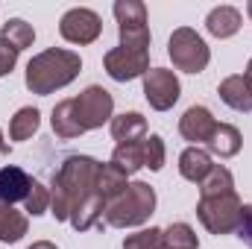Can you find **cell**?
I'll return each mask as SVG.
<instances>
[{"instance_id": "20", "label": "cell", "mask_w": 252, "mask_h": 249, "mask_svg": "<svg viewBox=\"0 0 252 249\" xmlns=\"http://www.w3.org/2000/svg\"><path fill=\"white\" fill-rule=\"evenodd\" d=\"M50 126H53V132H56L59 138H64V141L85 135L82 126H79V121H76V115H73V103H70V100L56 103V109H53V115H50Z\"/></svg>"}, {"instance_id": "30", "label": "cell", "mask_w": 252, "mask_h": 249, "mask_svg": "<svg viewBox=\"0 0 252 249\" xmlns=\"http://www.w3.org/2000/svg\"><path fill=\"white\" fill-rule=\"evenodd\" d=\"M238 238L252 249V205H244V223L238 229Z\"/></svg>"}, {"instance_id": "18", "label": "cell", "mask_w": 252, "mask_h": 249, "mask_svg": "<svg viewBox=\"0 0 252 249\" xmlns=\"http://www.w3.org/2000/svg\"><path fill=\"white\" fill-rule=\"evenodd\" d=\"M27 232H30V217L24 211H18L15 205L0 202V241L3 244H18Z\"/></svg>"}, {"instance_id": "25", "label": "cell", "mask_w": 252, "mask_h": 249, "mask_svg": "<svg viewBox=\"0 0 252 249\" xmlns=\"http://www.w3.org/2000/svg\"><path fill=\"white\" fill-rule=\"evenodd\" d=\"M161 238L167 249H199V238L188 223H170L167 229H161Z\"/></svg>"}, {"instance_id": "11", "label": "cell", "mask_w": 252, "mask_h": 249, "mask_svg": "<svg viewBox=\"0 0 252 249\" xmlns=\"http://www.w3.org/2000/svg\"><path fill=\"white\" fill-rule=\"evenodd\" d=\"M214 115L205 109V106H190L188 112L179 118V135L190 141L193 147H199V144H205L208 138H211V132H214Z\"/></svg>"}, {"instance_id": "7", "label": "cell", "mask_w": 252, "mask_h": 249, "mask_svg": "<svg viewBox=\"0 0 252 249\" xmlns=\"http://www.w3.org/2000/svg\"><path fill=\"white\" fill-rule=\"evenodd\" d=\"M115 21L121 32V47L150 50V27H147V6L141 0H118Z\"/></svg>"}, {"instance_id": "12", "label": "cell", "mask_w": 252, "mask_h": 249, "mask_svg": "<svg viewBox=\"0 0 252 249\" xmlns=\"http://www.w3.org/2000/svg\"><path fill=\"white\" fill-rule=\"evenodd\" d=\"M32 187V176L18 167V164H6L0 167V202L3 205H15V202H24L27 193Z\"/></svg>"}, {"instance_id": "24", "label": "cell", "mask_w": 252, "mask_h": 249, "mask_svg": "<svg viewBox=\"0 0 252 249\" xmlns=\"http://www.w3.org/2000/svg\"><path fill=\"white\" fill-rule=\"evenodd\" d=\"M112 164H118L126 176L138 173L144 167V150H141V141L138 144H118L115 153H112Z\"/></svg>"}, {"instance_id": "31", "label": "cell", "mask_w": 252, "mask_h": 249, "mask_svg": "<svg viewBox=\"0 0 252 249\" xmlns=\"http://www.w3.org/2000/svg\"><path fill=\"white\" fill-rule=\"evenodd\" d=\"M27 249H59L56 244H50V241H35L32 247H27Z\"/></svg>"}, {"instance_id": "33", "label": "cell", "mask_w": 252, "mask_h": 249, "mask_svg": "<svg viewBox=\"0 0 252 249\" xmlns=\"http://www.w3.org/2000/svg\"><path fill=\"white\" fill-rule=\"evenodd\" d=\"M247 76H250V82H252V59H250V64H247Z\"/></svg>"}, {"instance_id": "1", "label": "cell", "mask_w": 252, "mask_h": 249, "mask_svg": "<svg viewBox=\"0 0 252 249\" xmlns=\"http://www.w3.org/2000/svg\"><path fill=\"white\" fill-rule=\"evenodd\" d=\"M100 170L103 161L91 156H67L59 164L50 182V214L59 223L67 220L76 232H88L94 226L103 229L106 199L97 190Z\"/></svg>"}, {"instance_id": "22", "label": "cell", "mask_w": 252, "mask_h": 249, "mask_svg": "<svg viewBox=\"0 0 252 249\" xmlns=\"http://www.w3.org/2000/svg\"><path fill=\"white\" fill-rule=\"evenodd\" d=\"M232 190H235V176L223 164H214L211 173L199 182V196H220V193H232Z\"/></svg>"}, {"instance_id": "19", "label": "cell", "mask_w": 252, "mask_h": 249, "mask_svg": "<svg viewBox=\"0 0 252 249\" xmlns=\"http://www.w3.org/2000/svg\"><path fill=\"white\" fill-rule=\"evenodd\" d=\"M0 41H6L12 50H27V47H32V41H35V30H32V24H27L24 18H9L6 24H3V30H0Z\"/></svg>"}, {"instance_id": "28", "label": "cell", "mask_w": 252, "mask_h": 249, "mask_svg": "<svg viewBox=\"0 0 252 249\" xmlns=\"http://www.w3.org/2000/svg\"><path fill=\"white\" fill-rule=\"evenodd\" d=\"M124 249H167V247H164L161 229L150 226V229H141V232H135V235H126Z\"/></svg>"}, {"instance_id": "14", "label": "cell", "mask_w": 252, "mask_h": 249, "mask_svg": "<svg viewBox=\"0 0 252 249\" xmlns=\"http://www.w3.org/2000/svg\"><path fill=\"white\" fill-rule=\"evenodd\" d=\"M241 147H244V135H241L238 126H232V124H217L214 126V132H211V138L205 141L208 156H220V158H232V156H238Z\"/></svg>"}, {"instance_id": "16", "label": "cell", "mask_w": 252, "mask_h": 249, "mask_svg": "<svg viewBox=\"0 0 252 249\" xmlns=\"http://www.w3.org/2000/svg\"><path fill=\"white\" fill-rule=\"evenodd\" d=\"M211 167H214V161H211L208 150H202V147H188L179 156V173H182V179H188L193 185H199L211 173Z\"/></svg>"}, {"instance_id": "8", "label": "cell", "mask_w": 252, "mask_h": 249, "mask_svg": "<svg viewBox=\"0 0 252 249\" xmlns=\"http://www.w3.org/2000/svg\"><path fill=\"white\" fill-rule=\"evenodd\" d=\"M182 94V85H179V76L167 67H150L144 73V97L147 103L156 109V112H167L176 106Z\"/></svg>"}, {"instance_id": "13", "label": "cell", "mask_w": 252, "mask_h": 249, "mask_svg": "<svg viewBox=\"0 0 252 249\" xmlns=\"http://www.w3.org/2000/svg\"><path fill=\"white\" fill-rule=\"evenodd\" d=\"M217 94H220V100H223L229 109L244 112V115H250V112H252V82H250V76H247V73L226 76V79L220 82Z\"/></svg>"}, {"instance_id": "26", "label": "cell", "mask_w": 252, "mask_h": 249, "mask_svg": "<svg viewBox=\"0 0 252 249\" xmlns=\"http://www.w3.org/2000/svg\"><path fill=\"white\" fill-rule=\"evenodd\" d=\"M47 211H50V187H44L38 179H32V187L24 199V214L38 217V214H47Z\"/></svg>"}, {"instance_id": "17", "label": "cell", "mask_w": 252, "mask_h": 249, "mask_svg": "<svg viewBox=\"0 0 252 249\" xmlns=\"http://www.w3.org/2000/svg\"><path fill=\"white\" fill-rule=\"evenodd\" d=\"M241 12L235 6H214L205 18V30L214 35V38H232L238 30H241Z\"/></svg>"}, {"instance_id": "10", "label": "cell", "mask_w": 252, "mask_h": 249, "mask_svg": "<svg viewBox=\"0 0 252 249\" xmlns=\"http://www.w3.org/2000/svg\"><path fill=\"white\" fill-rule=\"evenodd\" d=\"M106 73L115 82H132V79H144V73L150 70V50H135V47H115L103 56Z\"/></svg>"}, {"instance_id": "23", "label": "cell", "mask_w": 252, "mask_h": 249, "mask_svg": "<svg viewBox=\"0 0 252 249\" xmlns=\"http://www.w3.org/2000/svg\"><path fill=\"white\" fill-rule=\"evenodd\" d=\"M126 179H129V176H126L118 164H112V161H109V164H103V170H100V182H97L100 196H103L106 202H109V199H115L121 190H126V185H129Z\"/></svg>"}, {"instance_id": "32", "label": "cell", "mask_w": 252, "mask_h": 249, "mask_svg": "<svg viewBox=\"0 0 252 249\" xmlns=\"http://www.w3.org/2000/svg\"><path fill=\"white\" fill-rule=\"evenodd\" d=\"M3 153H9V144L3 141V132H0V156H3Z\"/></svg>"}, {"instance_id": "21", "label": "cell", "mask_w": 252, "mask_h": 249, "mask_svg": "<svg viewBox=\"0 0 252 249\" xmlns=\"http://www.w3.org/2000/svg\"><path fill=\"white\" fill-rule=\"evenodd\" d=\"M38 126H41V112L35 106H24L9 121V138L12 141H30L38 132Z\"/></svg>"}, {"instance_id": "27", "label": "cell", "mask_w": 252, "mask_h": 249, "mask_svg": "<svg viewBox=\"0 0 252 249\" xmlns=\"http://www.w3.org/2000/svg\"><path fill=\"white\" fill-rule=\"evenodd\" d=\"M141 150H144V167H150V170H161V167H164L167 150H164L161 135H147V138L141 141Z\"/></svg>"}, {"instance_id": "2", "label": "cell", "mask_w": 252, "mask_h": 249, "mask_svg": "<svg viewBox=\"0 0 252 249\" xmlns=\"http://www.w3.org/2000/svg\"><path fill=\"white\" fill-rule=\"evenodd\" d=\"M82 70V59L79 53L73 50H64V47H50L38 56H32L27 64V88L38 97H47L53 91H59L64 85H70Z\"/></svg>"}, {"instance_id": "29", "label": "cell", "mask_w": 252, "mask_h": 249, "mask_svg": "<svg viewBox=\"0 0 252 249\" xmlns=\"http://www.w3.org/2000/svg\"><path fill=\"white\" fill-rule=\"evenodd\" d=\"M15 64H18V50H12L6 41H0V76L12 73Z\"/></svg>"}, {"instance_id": "34", "label": "cell", "mask_w": 252, "mask_h": 249, "mask_svg": "<svg viewBox=\"0 0 252 249\" xmlns=\"http://www.w3.org/2000/svg\"><path fill=\"white\" fill-rule=\"evenodd\" d=\"M247 15H250V18H252V0H250V3H247Z\"/></svg>"}, {"instance_id": "3", "label": "cell", "mask_w": 252, "mask_h": 249, "mask_svg": "<svg viewBox=\"0 0 252 249\" xmlns=\"http://www.w3.org/2000/svg\"><path fill=\"white\" fill-rule=\"evenodd\" d=\"M156 211V190L147 182H129L126 190H121L115 199L103 208V226L112 229H135L144 226Z\"/></svg>"}, {"instance_id": "15", "label": "cell", "mask_w": 252, "mask_h": 249, "mask_svg": "<svg viewBox=\"0 0 252 249\" xmlns=\"http://www.w3.org/2000/svg\"><path fill=\"white\" fill-rule=\"evenodd\" d=\"M112 138L118 144H138L147 138V118L141 112H124L118 118H112Z\"/></svg>"}, {"instance_id": "9", "label": "cell", "mask_w": 252, "mask_h": 249, "mask_svg": "<svg viewBox=\"0 0 252 249\" xmlns=\"http://www.w3.org/2000/svg\"><path fill=\"white\" fill-rule=\"evenodd\" d=\"M100 32H103L100 15L91 12V9H82V6L67 9L62 15V21H59V35L64 41H70V44H79V47L82 44H94L100 38Z\"/></svg>"}, {"instance_id": "4", "label": "cell", "mask_w": 252, "mask_h": 249, "mask_svg": "<svg viewBox=\"0 0 252 249\" xmlns=\"http://www.w3.org/2000/svg\"><path fill=\"white\" fill-rule=\"evenodd\" d=\"M196 217L211 235H232L244 223V202H241L238 190L220 193V196H199Z\"/></svg>"}, {"instance_id": "6", "label": "cell", "mask_w": 252, "mask_h": 249, "mask_svg": "<svg viewBox=\"0 0 252 249\" xmlns=\"http://www.w3.org/2000/svg\"><path fill=\"white\" fill-rule=\"evenodd\" d=\"M73 103V115L82 126V132L100 129L115 118V97L103 88V85H88L85 91H79L76 97H70Z\"/></svg>"}, {"instance_id": "5", "label": "cell", "mask_w": 252, "mask_h": 249, "mask_svg": "<svg viewBox=\"0 0 252 249\" xmlns=\"http://www.w3.org/2000/svg\"><path fill=\"white\" fill-rule=\"evenodd\" d=\"M167 56H170V62H173L176 70H185V73H202L208 67V62H211L208 44L190 27L173 30V35L167 41Z\"/></svg>"}]
</instances>
